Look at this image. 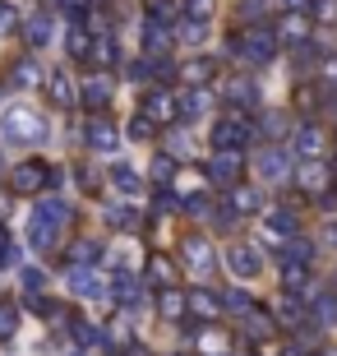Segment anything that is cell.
<instances>
[{
  "instance_id": "obj_27",
  "label": "cell",
  "mask_w": 337,
  "mask_h": 356,
  "mask_svg": "<svg viewBox=\"0 0 337 356\" xmlns=\"http://www.w3.org/2000/svg\"><path fill=\"white\" fill-rule=\"evenodd\" d=\"M106 259V245L102 241H74V245H69V264H102Z\"/></svg>"
},
{
  "instance_id": "obj_25",
  "label": "cell",
  "mask_w": 337,
  "mask_h": 356,
  "mask_svg": "<svg viewBox=\"0 0 337 356\" xmlns=\"http://www.w3.org/2000/svg\"><path fill=\"white\" fill-rule=\"evenodd\" d=\"M296 153L300 158H324V130H319V125H300L296 130Z\"/></svg>"
},
{
  "instance_id": "obj_21",
  "label": "cell",
  "mask_w": 337,
  "mask_h": 356,
  "mask_svg": "<svg viewBox=\"0 0 337 356\" xmlns=\"http://www.w3.org/2000/svg\"><path fill=\"white\" fill-rule=\"evenodd\" d=\"M42 79H47V74H42V65L33 60V56H19V60H14V70H10L14 88H38Z\"/></svg>"
},
{
  "instance_id": "obj_33",
  "label": "cell",
  "mask_w": 337,
  "mask_h": 356,
  "mask_svg": "<svg viewBox=\"0 0 337 356\" xmlns=\"http://www.w3.org/2000/svg\"><path fill=\"white\" fill-rule=\"evenodd\" d=\"M111 181H116L120 195H134V199H139V190H143V181H139L134 167H111Z\"/></svg>"
},
{
  "instance_id": "obj_50",
  "label": "cell",
  "mask_w": 337,
  "mask_h": 356,
  "mask_svg": "<svg viewBox=\"0 0 337 356\" xmlns=\"http://www.w3.org/2000/svg\"><path fill=\"white\" fill-rule=\"evenodd\" d=\"M314 14H319V19H337V0H319V10H314Z\"/></svg>"
},
{
  "instance_id": "obj_49",
  "label": "cell",
  "mask_w": 337,
  "mask_h": 356,
  "mask_svg": "<svg viewBox=\"0 0 337 356\" xmlns=\"http://www.w3.org/2000/svg\"><path fill=\"white\" fill-rule=\"evenodd\" d=\"M171 153H181V158H190V153H195V144H190V134H171Z\"/></svg>"
},
{
  "instance_id": "obj_24",
  "label": "cell",
  "mask_w": 337,
  "mask_h": 356,
  "mask_svg": "<svg viewBox=\"0 0 337 356\" xmlns=\"http://www.w3.org/2000/svg\"><path fill=\"white\" fill-rule=\"evenodd\" d=\"M69 333H74L79 347H106V324L97 329V324H88V319H65Z\"/></svg>"
},
{
  "instance_id": "obj_1",
  "label": "cell",
  "mask_w": 337,
  "mask_h": 356,
  "mask_svg": "<svg viewBox=\"0 0 337 356\" xmlns=\"http://www.w3.org/2000/svg\"><path fill=\"white\" fill-rule=\"evenodd\" d=\"M47 120H42V111H33L28 102H14L5 106V116H0V134L10 139V144H42L47 139Z\"/></svg>"
},
{
  "instance_id": "obj_36",
  "label": "cell",
  "mask_w": 337,
  "mask_h": 356,
  "mask_svg": "<svg viewBox=\"0 0 337 356\" xmlns=\"http://www.w3.org/2000/svg\"><path fill=\"white\" fill-rule=\"evenodd\" d=\"M14 333H19V305L0 301V343H10Z\"/></svg>"
},
{
  "instance_id": "obj_47",
  "label": "cell",
  "mask_w": 337,
  "mask_h": 356,
  "mask_svg": "<svg viewBox=\"0 0 337 356\" xmlns=\"http://www.w3.org/2000/svg\"><path fill=\"white\" fill-rule=\"evenodd\" d=\"M282 130H286V116H277V111H272V116H263V134H268V139H277Z\"/></svg>"
},
{
  "instance_id": "obj_46",
  "label": "cell",
  "mask_w": 337,
  "mask_h": 356,
  "mask_svg": "<svg viewBox=\"0 0 337 356\" xmlns=\"http://www.w3.org/2000/svg\"><path fill=\"white\" fill-rule=\"evenodd\" d=\"M14 24H19L14 5H5V0H0V38H5V33H14Z\"/></svg>"
},
{
  "instance_id": "obj_44",
  "label": "cell",
  "mask_w": 337,
  "mask_h": 356,
  "mask_svg": "<svg viewBox=\"0 0 337 356\" xmlns=\"http://www.w3.org/2000/svg\"><path fill=\"white\" fill-rule=\"evenodd\" d=\"M19 282H24V291L33 296V291H42V282H47V277H42V268H33V264H28L24 273H19Z\"/></svg>"
},
{
  "instance_id": "obj_22",
  "label": "cell",
  "mask_w": 337,
  "mask_h": 356,
  "mask_svg": "<svg viewBox=\"0 0 337 356\" xmlns=\"http://www.w3.org/2000/svg\"><path fill=\"white\" fill-rule=\"evenodd\" d=\"M47 97H51V106H69V102L79 97V92H74V79H69L65 70L47 74Z\"/></svg>"
},
{
  "instance_id": "obj_11",
  "label": "cell",
  "mask_w": 337,
  "mask_h": 356,
  "mask_svg": "<svg viewBox=\"0 0 337 356\" xmlns=\"http://www.w3.org/2000/svg\"><path fill=\"white\" fill-rule=\"evenodd\" d=\"M254 172H259L263 181H272V185H282L286 176H291V158H286L282 148H263L259 158H254Z\"/></svg>"
},
{
  "instance_id": "obj_15",
  "label": "cell",
  "mask_w": 337,
  "mask_h": 356,
  "mask_svg": "<svg viewBox=\"0 0 337 356\" xmlns=\"http://www.w3.org/2000/svg\"><path fill=\"white\" fill-rule=\"evenodd\" d=\"M227 268H231L236 277H254L263 268V259H259V250L254 245H245V241H236L231 250H227Z\"/></svg>"
},
{
  "instance_id": "obj_53",
  "label": "cell",
  "mask_w": 337,
  "mask_h": 356,
  "mask_svg": "<svg viewBox=\"0 0 337 356\" xmlns=\"http://www.w3.org/2000/svg\"><path fill=\"white\" fill-rule=\"evenodd\" d=\"M60 5H65V10H69V19H74V14H83V10H88V0H60Z\"/></svg>"
},
{
  "instance_id": "obj_6",
  "label": "cell",
  "mask_w": 337,
  "mask_h": 356,
  "mask_svg": "<svg viewBox=\"0 0 337 356\" xmlns=\"http://www.w3.org/2000/svg\"><path fill=\"white\" fill-rule=\"evenodd\" d=\"M181 259H185V268L199 273V277H208L213 268H217V250H213V241L199 236V232H190V236L181 241Z\"/></svg>"
},
{
  "instance_id": "obj_54",
  "label": "cell",
  "mask_w": 337,
  "mask_h": 356,
  "mask_svg": "<svg viewBox=\"0 0 337 356\" xmlns=\"http://www.w3.org/2000/svg\"><path fill=\"white\" fill-rule=\"evenodd\" d=\"M5 254H10V232L0 227V259H5Z\"/></svg>"
},
{
  "instance_id": "obj_23",
  "label": "cell",
  "mask_w": 337,
  "mask_h": 356,
  "mask_svg": "<svg viewBox=\"0 0 337 356\" xmlns=\"http://www.w3.org/2000/svg\"><path fill=\"white\" fill-rule=\"evenodd\" d=\"M116 144H120V134L111 130V120H92L88 125V148L92 153H116Z\"/></svg>"
},
{
  "instance_id": "obj_18",
  "label": "cell",
  "mask_w": 337,
  "mask_h": 356,
  "mask_svg": "<svg viewBox=\"0 0 337 356\" xmlns=\"http://www.w3.org/2000/svg\"><path fill=\"white\" fill-rule=\"evenodd\" d=\"M139 301H143V287H139V277H134V268L130 273H116V305L139 315Z\"/></svg>"
},
{
  "instance_id": "obj_34",
  "label": "cell",
  "mask_w": 337,
  "mask_h": 356,
  "mask_svg": "<svg viewBox=\"0 0 337 356\" xmlns=\"http://www.w3.org/2000/svg\"><path fill=\"white\" fill-rule=\"evenodd\" d=\"M245 338H254V343H268V338H272V319L259 315V310H249V315H245Z\"/></svg>"
},
{
  "instance_id": "obj_31",
  "label": "cell",
  "mask_w": 337,
  "mask_h": 356,
  "mask_svg": "<svg viewBox=\"0 0 337 356\" xmlns=\"http://www.w3.org/2000/svg\"><path fill=\"white\" fill-rule=\"evenodd\" d=\"M148 277H153L157 287H171V282H176V264H171L167 254H153V259H148Z\"/></svg>"
},
{
  "instance_id": "obj_55",
  "label": "cell",
  "mask_w": 337,
  "mask_h": 356,
  "mask_svg": "<svg viewBox=\"0 0 337 356\" xmlns=\"http://www.w3.org/2000/svg\"><path fill=\"white\" fill-rule=\"evenodd\" d=\"M125 356H153V352H148V347H139V343H130V347H125Z\"/></svg>"
},
{
  "instance_id": "obj_10",
  "label": "cell",
  "mask_w": 337,
  "mask_h": 356,
  "mask_svg": "<svg viewBox=\"0 0 337 356\" xmlns=\"http://www.w3.org/2000/svg\"><path fill=\"white\" fill-rule=\"evenodd\" d=\"M176 79H181L185 88H204V83L217 79V60H213V56H195V60H185V65L176 70Z\"/></svg>"
},
{
  "instance_id": "obj_52",
  "label": "cell",
  "mask_w": 337,
  "mask_h": 356,
  "mask_svg": "<svg viewBox=\"0 0 337 356\" xmlns=\"http://www.w3.org/2000/svg\"><path fill=\"white\" fill-rule=\"evenodd\" d=\"M282 5H286V14H305L310 10V0H282Z\"/></svg>"
},
{
  "instance_id": "obj_20",
  "label": "cell",
  "mask_w": 337,
  "mask_h": 356,
  "mask_svg": "<svg viewBox=\"0 0 337 356\" xmlns=\"http://www.w3.org/2000/svg\"><path fill=\"white\" fill-rule=\"evenodd\" d=\"M56 232H60V227L47 222L42 213H33V218H28V245H33V250H51V245H56Z\"/></svg>"
},
{
  "instance_id": "obj_43",
  "label": "cell",
  "mask_w": 337,
  "mask_h": 356,
  "mask_svg": "<svg viewBox=\"0 0 337 356\" xmlns=\"http://www.w3.org/2000/svg\"><path fill=\"white\" fill-rule=\"evenodd\" d=\"M263 10H268V0H240V19H245V24H259Z\"/></svg>"
},
{
  "instance_id": "obj_2",
  "label": "cell",
  "mask_w": 337,
  "mask_h": 356,
  "mask_svg": "<svg viewBox=\"0 0 337 356\" xmlns=\"http://www.w3.org/2000/svg\"><path fill=\"white\" fill-rule=\"evenodd\" d=\"M65 282H69V291H74V296L97 301L102 310H106V305H116V287H106V277L97 273V264H69Z\"/></svg>"
},
{
  "instance_id": "obj_48",
  "label": "cell",
  "mask_w": 337,
  "mask_h": 356,
  "mask_svg": "<svg viewBox=\"0 0 337 356\" xmlns=\"http://www.w3.org/2000/svg\"><path fill=\"white\" fill-rule=\"evenodd\" d=\"M314 315L324 319V324H333V319H337V301H333V296H324V301L314 305Z\"/></svg>"
},
{
  "instance_id": "obj_26",
  "label": "cell",
  "mask_w": 337,
  "mask_h": 356,
  "mask_svg": "<svg viewBox=\"0 0 337 356\" xmlns=\"http://www.w3.org/2000/svg\"><path fill=\"white\" fill-rule=\"evenodd\" d=\"M157 310H162V319H185L190 296H181L176 287H162V291H157Z\"/></svg>"
},
{
  "instance_id": "obj_4",
  "label": "cell",
  "mask_w": 337,
  "mask_h": 356,
  "mask_svg": "<svg viewBox=\"0 0 337 356\" xmlns=\"http://www.w3.org/2000/svg\"><path fill=\"white\" fill-rule=\"evenodd\" d=\"M249 134H254V125L245 120V111H231L227 120L213 125V148H217V153H240V148L249 144Z\"/></svg>"
},
{
  "instance_id": "obj_7",
  "label": "cell",
  "mask_w": 337,
  "mask_h": 356,
  "mask_svg": "<svg viewBox=\"0 0 337 356\" xmlns=\"http://www.w3.org/2000/svg\"><path fill=\"white\" fill-rule=\"evenodd\" d=\"M176 116H181V125H195V120L213 116V92H208V88H185V92H176Z\"/></svg>"
},
{
  "instance_id": "obj_16",
  "label": "cell",
  "mask_w": 337,
  "mask_h": 356,
  "mask_svg": "<svg viewBox=\"0 0 337 356\" xmlns=\"http://www.w3.org/2000/svg\"><path fill=\"white\" fill-rule=\"evenodd\" d=\"M33 213H42V218H47V222H56L60 232L74 222V209H69V199H60V195H38Z\"/></svg>"
},
{
  "instance_id": "obj_12",
  "label": "cell",
  "mask_w": 337,
  "mask_h": 356,
  "mask_svg": "<svg viewBox=\"0 0 337 356\" xmlns=\"http://www.w3.org/2000/svg\"><path fill=\"white\" fill-rule=\"evenodd\" d=\"M296 185L305 190V195H324V185H328V162H324V158H300Z\"/></svg>"
},
{
  "instance_id": "obj_5",
  "label": "cell",
  "mask_w": 337,
  "mask_h": 356,
  "mask_svg": "<svg viewBox=\"0 0 337 356\" xmlns=\"http://www.w3.org/2000/svg\"><path fill=\"white\" fill-rule=\"evenodd\" d=\"M231 51L245 56V60H254V65H263V60H272L277 56V33L263 24L249 28V38H231Z\"/></svg>"
},
{
  "instance_id": "obj_38",
  "label": "cell",
  "mask_w": 337,
  "mask_h": 356,
  "mask_svg": "<svg viewBox=\"0 0 337 356\" xmlns=\"http://www.w3.org/2000/svg\"><path fill=\"white\" fill-rule=\"evenodd\" d=\"M259 204V190H231V213H254Z\"/></svg>"
},
{
  "instance_id": "obj_37",
  "label": "cell",
  "mask_w": 337,
  "mask_h": 356,
  "mask_svg": "<svg viewBox=\"0 0 337 356\" xmlns=\"http://www.w3.org/2000/svg\"><path fill=\"white\" fill-rule=\"evenodd\" d=\"M222 310H231V315H249V310H254V301H249L240 287H231L227 296H222Z\"/></svg>"
},
{
  "instance_id": "obj_35",
  "label": "cell",
  "mask_w": 337,
  "mask_h": 356,
  "mask_svg": "<svg viewBox=\"0 0 337 356\" xmlns=\"http://www.w3.org/2000/svg\"><path fill=\"white\" fill-rule=\"evenodd\" d=\"M102 218H106V227H120V232L139 227V218H134L130 209H120V204H106V209H102Z\"/></svg>"
},
{
  "instance_id": "obj_32",
  "label": "cell",
  "mask_w": 337,
  "mask_h": 356,
  "mask_svg": "<svg viewBox=\"0 0 337 356\" xmlns=\"http://www.w3.org/2000/svg\"><path fill=\"white\" fill-rule=\"evenodd\" d=\"M176 172H181V158H176V153H162V158H153V181H157V185H171V181H176Z\"/></svg>"
},
{
  "instance_id": "obj_3",
  "label": "cell",
  "mask_w": 337,
  "mask_h": 356,
  "mask_svg": "<svg viewBox=\"0 0 337 356\" xmlns=\"http://www.w3.org/2000/svg\"><path fill=\"white\" fill-rule=\"evenodd\" d=\"M56 176H51V167L42 158H28V162H19L10 172V195H47V185H51Z\"/></svg>"
},
{
  "instance_id": "obj_56",
  "label": "cell",
  "mask_w": 337,
  "mask_h": 356,
  "mask_svg": "<svg viewBox=\"0 0 337 356\" xmlns=\"http://www.w3.org/2000/svg\"><path fill=\"white\" fill-rule=\"evenodd\" d=\"M5 213H10V199H5V195H0V218H5Z\"/></svg>"
},
{
  "instance_id": "obj_8",
  "label": "cell",
  "mask_w": 337,
  "mask_h": 356,
  "mask_svg": "<svg viewBox=\"0 0 337 356\" xmlns=\"http://www.w3.org/2000/svg\"><path fill=\"white\" fill-rule=\"evenodd\" d=\"M139 111L148 120H157V125H171V120H181L176 116V92H167V88H148L139 97Z\"/></svg>"
},
{
  "instance_id": "obj_39",
  "label": "cell",
  "mask_w": 337,
  "mask_h": 356,
  "mask_svg": "<svg viewBox=\"0 0 337 356\" xmlns=\"http://www.w3.org/2000/svg\"><path fill=\"white\" fill-rule=\"evenodd\" d=\"M157 134V120H148L143 111H134V120H130V139L139 144V139H153Z\"/></svg>"
},
{
  "instance_id": "obj_9",
  "label": "cell",
  "mask_w": 337,
  "mask_h": 356,
  "mask_svg": "<svg viewBox=\"0 0 337 356\" xmlns=\"http://www.w3.org/2000/svg\"><path fill=\"white\" fill-rule=\"evenodd\" d=\"M240 172H245V158H240V153H217V158L204 162V176L213 185H236V181H240Z\"/></svg>"
},
{
  "instance_id": "obj_40",
  "label": "cell",
  "mask_w": 337,
  "mask_h": 356,
  "mask_svg": "<svg viewBox=\"0 0 337 356\" xmlns=\"http://www.w3.org/2000/svg\"><path fill=\"white\" fill-rule=\"evenodd\" d=\"M181 213H190V218H213V199H208V195H190Z\"/></svg>"
},
{
  "instance_id": "obj_58",
  "label": "cell",
  "mask_w": 337,
  "mask_h": 356,
  "mask_svg": "<svg viewBox=\"0 0 337 356\" xmlns=\"http://www.w3.org/2000/svg\"><path fill=\"white\" fill-rule=\"evenodd\" d=\"M0 172H5V162H0Z\"/></svg>"
},
{
  "instance_id": "obj_13",
  "label": "cell",
  "mask_w": 337,
  "mask_h": 356,
  "mask_svg": "<svg viewBox=\"0 0 337 356\" xmlns=\"http://www.w3.org/2000/svg\"><path fill=\"white\" fill-rule=\"evenodd\" d=\"M296 236V213L286 209H268L263 213V241H272V245H282V241Z\"/></svg>"
},
{
  "instance_id": "obj_29",
  "label": "cell",
  "mask_w": 337,
  "mask_h": 356,
  "mask_svg": "<svg viewBox=\"0 0 337 356\" xmlns=\"http://www.w3.org/2000/svg\"><path fill=\"white\" fill-rule=\"evenodd\" d=\"M222 310V296H213L208 287H195L190 291V315H199V319H213Z\"/></svg>"
},
{
  "instance_id": "obj_41",
  "label": "cell",
  "mask_w": 337,
  "mask_h": 356,
  "mask_svg": "<svg viewBox=\"0 0 337 356\" xmlns=\"http://www.w3.org/2000/svg\"><path fill=\"white\" fill-rule=\"evenodd\" d=\"M213 10H217L213 0H185V14H190V19H199V24H208V19H213Z\"/></svg>"
},
{
  "instance_id": "obj_51",
  "label": "cell",
  "mask_w": 337,
  "mask_h": 356,
  "mask_svg": "<svg viewBox=\"0 0 337 356\" xmlns=\"http://www.w3.org/2000/svg\"><path fill=\"white\" fill-rule=\"evenodd\" d=\"M324 83H333V88H337V56H333V60H324Z\"/></svg>"
},
{
  "instance_id": "obj_28",
  "label": "cell",
  "mask_w": 337,
  "mask_h": 356,
  "mask_svg": "<svg viewBox=\"0 0 337 356\" xmlns=\"http://www.w3.org/2000/svg\"><path fill=\"white\" fill-rule=\"evenodd\" d=\"M227 102H231L236 111H245V106L259 102V88H254L249 79H231V83H227Z\"/></svg>"
},
{
  "instance_id": "obj_14",
  "label": "cell",
  "mask_w": 337,
  "mask_h": 356,
  "mask_svg": "<svg viewBox=\"0 0 337 356\" xmlns=\"http://www.w3.org/2000/svg\"><path fill=\"white\" fill-rule=\"evenodd\" d=\"M171 42H176V28L162 24V19H143V51L148 56H167Z\"/></svg>"
},
{
  "instance_id": "obj_57",
  "label": "cell",
  "mask_w": 337,
  "mask_h": 356,
  "mask_svg": "<svg viewBox=\"0 0 337 356\" xmlns=\"http://www.w3.org/2000/svg\"><path fill=\"white\" fill-rule=\"evenodd\" d=\"M69 356H83V352H69Z\"/></svg>"
},
{
  "instance_id": "obj_17",
  "label": "cell",
  "mask_w": 337,
  "mask_h": 356,
  "mask_svg": "<svg viewBox=\"0 0 337 356\" xmlns=\"http://www.w3.org/2000/svg\"><path fill=\"white\" fill-rule=\"evenodd\" d=\"M79 102L88 106V111H106V106H111V79H106V74H92V79H83V88H79Z\"/></svg>"
},
{
  "instance_id": "obj_30",
  "label": "cell",
  "mask_w": 337,
  "mask_h": 356,
  "mask_svg": "<svg viewBox=\"0 0 337 356\" xmlns=\"http://www.w3.org/2000/svg\"><path fill=\"white\" fill-rule=\"evenodd\" d=\"M88 60H97V65H116L120 60V42L116 33H97V42H92V56Z\"/></svg>"
},
{
  "instance_id": "obj_19",
  "label": "cell",
  "mask_w": 337,
  "mask_h": 356,
  "mask_svg": "<svg viewBox=\"0 0 337 356\" xmlns=\"http://www.w3.org/2000/svg\"><path fill=\"white\" fill-rule=\"evenodd\" d=\"M51 33H56V19H51V10L28 14V24H24V38H28V47H47V42H51Z\"/></svg>"
},
{
  "instance_id": "obj_45",
  "label": "cell",
  "mask_w": 337,
  "mask_h": 356,
  "mask_svg": "<svg viewBox=\"0 0 337 356\" xmlns=\"http://www.w3.org/2000/svg\"><path fill=\"white\" fill-rule=\"evenodd\" d=\"M277 319H282V324H300V301H291V296H286V301L277 305Z\"/></svg>"
},
{
  "instance_id": "obj_42",
  "label": "cell",
  "mask_w": 337,
  "mask_h": 356,
  "mask_svg": "<svg viewBox=\"0 0 337 356\" xmlns=\"http://www.w3.org/2000/svg\"><path fill=\"white\" fill-rule=\"evenodd\" d=\"M222 347H227V333L222 329H208L204 338H199V352H217L222 356Z\"/></svg>"
}]
</instances>
